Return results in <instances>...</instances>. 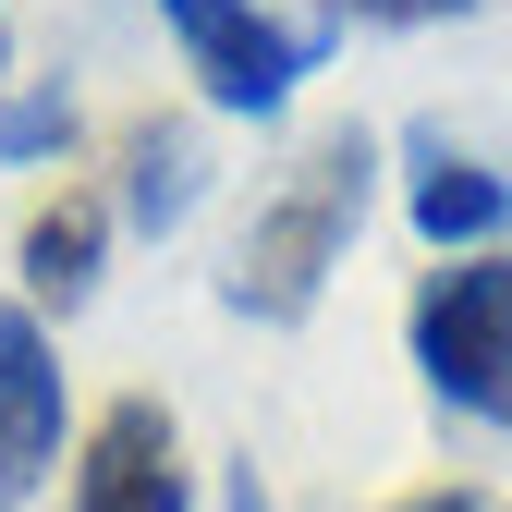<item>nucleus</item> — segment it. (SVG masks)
I'll use <instances>...</instances> for the list:
<instances>
[{"label":"nucleus","instance_id":"obj_1","mask_svg":"<svg viewBox=\"0 0 512 512\" xmlns=\"http://www.w3.org/2000/svg\"><path fill=\"white\" fill-rule=\"evenodd\" d=\"M366 171H378V147L354 135V122H342V135H317V147H305V171H293L281 196L256 208V232L232 244L220 305H232V317H269V330L317 317V293H330L342 244H354V220H366Z\"/></svg>","mask_w":512,"mask_h":512},{"label":"nucleus","instance_id":"obj_2","mask_svg":"<svg viewBox=\"0 0 512 512\" xmlns=\"http://www.w3.org/2000/svg\"><path fill=\"white\" fill-rule=\"evenodd\" d=\"M403 342H415V378L452 415L512 427V256H452V269H427Z\"/></svg>","mask_w":512,"mask_h":512},{"label":"nucleus","instance_id":"obj_3","mask_svg":"<svg viewBox=\"0 0 512 512\" xmlns=\"http://www.w3.org/2000/svg\"><path fill=\"white\" fill-rule=\"evenodd\" d=\"M159 25L183 37V74L208 86V110H244V122H269L317 74V49L342 37L330 13H317V25H281V13H256V0H159Z\"/></svg>","mask_w":512,"mask_h":512},{"label":"nucleus","instance_id":"obj_4","mask_svg":"<svg viewBox=\"0 0 512 512\" xmlns=\"http://www.w3.org/2000/svg\"><path fill=\"white\" fill-rule=\"evenodd\" d=\"M74 512H196V476H183V439H171V403L122 391L98 427H86V464H74Z\"/></svg>","mask_w":512,"mask_h":512},{"label":"nucleus","instance_id":"obj_5","mask_svg":"<svg viewBox=\"0 0 512 512\" xmlns=\"http://www.w3.org/2000/svg\"><path fill=\"white\" fill-rule=\"evenodd\" d=\"M61 464V354L37 305H0V512Z\"/></svg>","mask_w":512,"mask_h":512},{"label":"nucleus","instance_id":"obj_6","mask_svg":"<svg viewBox=\"0 0 512 512\" xmlns=\"http://www.w3.org/2000/svg\"><path fill=\"white\" fill-rule=\"evenodd\" d=\"M415 232L439 244V256H464V244H488L500 220H512V183L488 171V159H464V147H439V135H415Z\"/></svg>","mask_w":512,"mask_h":512},{"label":"nucleus","instance_id":"obj_7","mask_svg":"<svg viewBox=\"0 0 512 512\" xmlns=\"http://www.w3.org/2000/svg\"><path fill=\"white\" fill-rule=\"evenodd\" d=\"M98 256H110V208L98 196H49L25 220V305H61V317H74L98 293Z\"/></svg>","mask_w":512,"mask_h":512},{"label":"nucleus","instance_id":"obj_8","mask_svg":"<svg viewBox=\"0 0 512 512\" xmlns=\"http://www.w3.org/2000/svg\"><path fill=\"white\" fill-rule=\"evenodd\" d=\"M196 196H208V147L183 135V122H135V147H122V220L171 232Z\"/></svg>","mask_w":512,"mask_h":512},{"label":"nucleus","instance_id":"obj_9","mask_svg":"<svg viewBox=\"0 0 512 512\" xmlns=\"http://www.w3.org/2000/svg\"><path fill=\"white\" fill-rule=\"evenodd\" d=\"M0 147H13V159L74 147V98H13V110H0Z\"/></svg>","mask_w":512,"mask_h":512},{"label":"nucleus","instance_id":"obj_10","mask_svg":"<svg viewBox=\"0 0 512 512\" xmlns=\"http://www.w3.org/2000/svg\"><path fill=\"white\" fill-rule=\"evenodd\" d=\"M330 13H366V25H439V13H476V0H330Z\"/></svg>","mask_w":512,"mask_h":512},{"label":"nucleus","instance_id":"obj_11","mask_svg":"<svg viewBox=\"0 0 512 512\" xmlns=\"http://www.w3.org/2000/svg\"><path fill=\"white\" fill-rule=\"evenodd\" d=\"M391 512H512V500H488V488H415V500H391Z\"/></svg>","mask_w":512,"mask_h":512},{"label":"nucleus","instance_id":"obj_12","mask_svg":"<svg viewBox=\"0 0 512 512\" xmlns=\"http://www.w3.org/2000/svg\"><path fill=\"white\" fill-rule=\"evenodd\" d=\"M220 512H269V488H256V464H232V476H220Z\"/></svg>","mask_w":512,"mask_h":512}]
</instances>
